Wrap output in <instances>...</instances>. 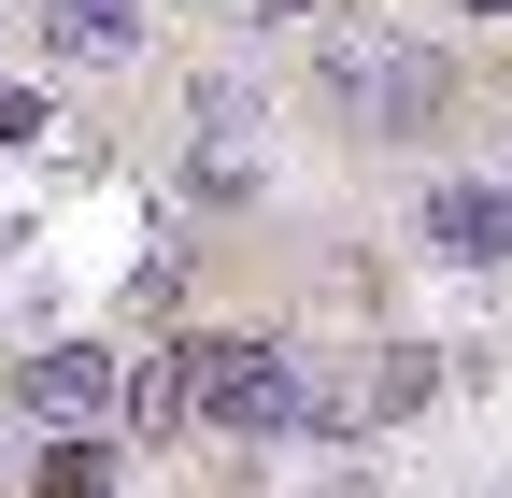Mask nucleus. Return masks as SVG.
Instances as JSON below:
<instances>
[{"label":"nucleus","instance_id":"nucleus-1","mask_svg":"<svg viewBox=\"0 0 512 498\" xmlns=\"http://www.w3.org/2000/svg\"><path fill=\"white\" fill-rule=\"evenodd\" d=\"M313 86L342 100L356 143H441L470 72H456L441 43H413V29H328V43H313Z\"/></svg>","mask_w":512,"mask_h":498},{"label":"nucleus","instance_id":"nucleus-2","mask_svg":"<svg viewBox=\"0 0 512 498\" xmlns=\"http://www.w3.org/2000/svg\"><path fill=\"white\" fill-rule=\"evenodd\" d=\"M185 413L214 442H313V356L271 328H185Z\"/></svg>","mask_w":512,"mask_h":498},{"label":"nucleus","instance_id":"nucleus-3","mask_svg":"<svg viewBox=\"0 0 512 498\" xmlns=\"http://www.w3.org/2000/svg\"><path fill=\"white\" fill-rule=\"evenodd\" d=\"M441 399V342H370L356 370H313V442H370V427H413Z\"/></svg>","mask_w":512,"mask_h":498},{"label":"nucleus","instance_id":"nucleus-4","mask_svg":"<svg viewBox=\"0 0 512 498\" xmlns=\"http://www.w3.org/2000/svg\"><path fill=\"white\" fill-rule=\"evenodd\" d=\"M413 242L441 271H512V171H441L427 214H413Z\"/></svg>","mask_w":512,"mask_h":498},{"label":"nucleus","instance_id":"nucleus-5","mask_svg":"<svg viewBox=\"0 0 512 498\" xmlns=\"http://www.w3.org/2000/svg\"><path fill=\"white\" fill-rule=\"evenodd\" d=\"M114 342H29L15 356V413L29 427H114Z\"/></svg>","mask_w":512,"mask_h":498},{"label":"nucleus","instance_id":"nucleus-6","mask_svg":"<svg viewBox=\"0 0 512 498\" xmlns=\"http://www.w3.org/2000/svg\"><path fill=\"white\" fill-rule=\"evenodd\" d=\"M29 43L57 57V72H128V57H143V0H43Z\"/></svg>","mask_w":512,"mask_h":498},{"label":"nucleus","instance_id":"nucleus-7","mask_svg":"<svg viewBox=\"0 0 512 498\" xmlns=\"http://www.w3.org/2000/svg\"><path fill=\"white\" fill-rule=\"evenodd\" d=\"M171 427H200L185 413V342H143L114 370V442H171Z\"/></svg>","mask_w":512,"mask_h":498},{"label":"nucleus","instance_id":"nucleus-8","mask_svg":"<svg viewBox=\"0 0 512 498\" xmlns=\"http://www.w3.org/2000/svg\"><path fill=\"white\" fill-rule=\"evenodd\" d=\"M114 427H43V456H29V498H114Z\"/></svg>","mask_w":512,"mask_h":498},{"label":"nucleus","instance_id":"nucleus-9","mask_svg":"<svg viewBox=\"0 0 512 498\" xmlns=\"http://www.w3.org/2000/svg\"><path fill=\"white\" fill-rule=\"evenodd\" d=\"M185 185H200L214 214H242V200H256V157H242V129H200V143H185Z\"/></svg>","mask_w":512,"mask_h":498},{"label":"nucleus","instance_id":"nucleus-10","mask_svg":"<svg viewBox=\"0 0 512 498\" xmlns=\"http://www.w3.org/2000/svg\"><path fill=\"white\" fill-rule=\"evenodd\" d=\"M57 129V114H43V86H0V157H15V143H43Z\"/></svg>","mask_w":512,"mask_h":498},{"label":"nucleus","instance_id":"nucleus-11","mask_svg":"<svg viewBox=\"0 0 512 498\" xmlns=\"http://www.w3.org/2000/svg\"><path fill=\"white\" fill-rule=\"evenodd\" d=\"M313 15H328V0H242V29H271V43H285V29H313Z\"/></svg>","mask_w":512,"mask_h":498},{"label":"nucleus","instance_id":"nucleus-12","mask_svg":"<svg viewBox=\"0 0 512 498\" xmlns=\"http://www.w3.org/2000/svg\"><path fill=\"white\" fill-rule=\"evenodd\" d=\"M299 498H384V484H370V470H313Z\"/></svg>","mask_w":512,"mask_h":498},{"label":"nucleus","instance_id":"nucleus-13","mask_svg":"<svg viewBox=\"0 0 512 498\" xmlns=\"http://www.w3.org/2000/svg\"><path fill=\"white\" fill-rule=\"evenodd\" d=\"M456 15H512V0H456Z\"/></svg>","mask_w":512,"mask_h":498}]
</instances>
